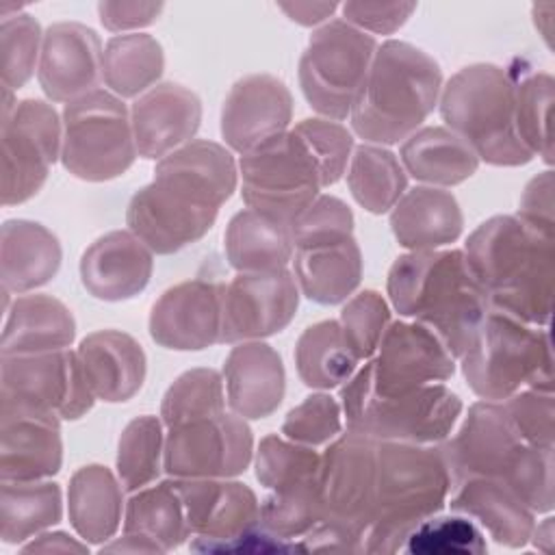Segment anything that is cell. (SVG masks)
Returning <instances> with one entry per match:
<instances>
[{
    "label": "cell",
    "mask_w": 555,
    "mask_h": 555,
    "mask_svg": "<svg viewBox=\"0 0 555 555\" xmlns=\"http://www.w3.org/2000/svg\"><path fill=\"white\" fill-rule=\"evenodd\" d=\"M87 542H78L63 531L41 533L37 540L22 546V553H87Z\"/></svg>",
    "instance_id": "cell-58"
},
{
    "label": "cell",
    "mask_w": 555,
    "mask_h": 555,
    "mask_svg": "<svg viewBox=\"0 0 555 555\" xmlns=\"http://www.w3.org/2000/svg\"><path fill=\"white\" fill-rule=\"evenodd\" d=\"M453 486L440 447L377 440V475L364 553H397L405 535L436 516Z\"/></svg>",
    "instance_id": "cell-5"
},
{
    "label": "cell",
    "mask_w": 555,
    "mask_h": 555,
    "mask_svg": "<svg viewBox=\"0 0 555 555\" xmlns=\"http://www.w3.org/2000/svg\"><path fill=\"white\" fill-rule=\"evenodd\" d=\"M520 221L533 230L555 236V217H553V171L546 169L538 173L522 191L518 215Z\"/></svg>",
    "instance_id": "cell-55"
},
{
    "label": "cell",
    "mask_w": 555,
    "mask_h": 555,
    "mask_svg": "<svg viewBox=\"0 0 555 555\" xmlns=\"http://www.w3.org/2000/svg\"><path fill=\"white\" fill-rule=\"evenodd\" d=\"M238 176L247 208L288 225L323 189L319 165L293 128L241 154Z\"/></svg>",
    "instance_id": "cell-11"
},
{
    "label": "cell",
    "mask_w": 555,
    "mask_h": 555,
    "mask_svg": "<svg viewBox=\"0 0 555 555\" xmlns=\"http://www.w3.org/2000/svg\"><path fill=\"white\" fill-rule=\"evenodd\" d=\"M373 362V390L395 395L425 384L447 382L455 373V358L438 336L421 323H390Z\"/></svg>",
    "instance_id": "cell-19"
},
{
    "label": "cell",
    "mask_w": 555,
    "mask_h": 555,
    "mask_svg": "<svg viewBox=\"0 0 555 555\" xmlns=\"http://www.w3.org/2000/svg\"><path fill=\"white\" fill-rule=\"evenodd\" d=\"M553 76L546 72H529L514 78V115L516 132L531 156L553 163L551 111H553Z\"/></svg>",
    "instance_id": "cell-41"
},
{
    "label": "cell",
    "mask_w": 555,
    "mask_h": 555,
    "mask_svg": "<svg viewBox=\"0 0 555 555\" xmlns=\"http://www.w3.org/2000/svg\"><path fill=\"white\" fill-rule=\"evenodd\" d=\"M225 412L223 379L215 369H191L165 392L160 418L169 427Z\"/></svg>",
    "instance_id": "cell-43"
},
{
    "label": "cell",
    "mask_w": 555,
    "mask_h": 555,
    "mask_svg": "<svg viewBox=\"0 0 555 555\" xmlns=\"http://www.w3.org/2000/svg\"><path fill=\"white\" fill-rule=\"evenodd\" d=\"M505 414L527 444L553 447L555 438V403L553 392L522 388L505 399Z\"/></svg>",
    "instance_id": "cell-53"
},
{
    "label": "cell",
    "mask_w": 555,
    "mask_h": 555,
    "mask_svg": "<svg viewBox=\"0 0 555 555\" xmlns=\"http://www.w3.org/2000/svg\"><path fill=\"white\" fill-rule=\"evenodd\" d=\"M377 41L345 20L317 28L299 59V87L306 102L325 119H345L364 85Z\"/></svg>",
    "instance_id": "cell-10"
},
{
    "label": "cell",
    "mask_w": 555,
    "mask_h": 555,
    "mask_svg": "<svg viewBox=\"0 0 555 555\" xmlns=\"http://www.w3.org/2000/svg\"><path fill=\"white\" fill-rule=\"evenodd\" d=\"M95 403L76 351L2 356L0 412L78 421Z\"/></svg>",
    "instance_id": "cell-12"
},
{
    "label": "cell",
    "mask_w": 555,
    "mask_h": 555,
    "mask_svg": "<svg viewBox=\"0 0 555 555\" xmlns=\"http://www.w3.org/2000/svg\"><path fill=\"white\" fill-rule=\"evenodd\" d=\"M43 33L39 22L28 13H17L0 24V56L2 87L9 91L22 89L41 56Z\"/></svg>",
    "instance_id": "cell-47"
},
{
    "label": "cell",
    "mask_w": 555,
    "mask_h": 555,
    "mask_svg": "<svg viewBox=\"0 0 555 555\" xmlns=\"http://www.w3.org/2000/svg\"><path fill=\"white\" fill-rule=\"evenodd\" d=\"M293 267L297 288L321 306L345 301L362 280V254L353 236L297 247Z\"/></svg>",
    "instance_id": "cell-30"
},
{
    "label": "cell",
    "mask_w": 555,
    "mask_h": 555,
    "mask_svg": "<svg viewBox=\"0 0 555 555\" xmlns=\"http://www.w3.org/2000/svg\"><path fill=\"white\" fill-rule=\"evenodd\" d=\"M358 362L338 321H319L297 338L295 364L308 388L330 390L340 386L356 373Z\"/></svg>",
    "instance_id": "cell-37"
},
{
    "label": "cell",
    "mask_w": 555,
    "mask_h": 555,
    "mask_svg": "<svg viewBox=\"0 0 555 555\" xmlns=\"http://www.w3.org/2000/svg\"><path fill=\"white\" fill-rule=\"evenodd\" d=\"M61 421L0 412V479L41 481L61 470Z\"/></svg>",
    "instance_id": "cell-26"
},
{
    "label": "cell",
    "mask_w": 555,
    "mask_h": 555,
    "mask_svg": "<svg viewBox=\"0 0 555 555\" xmlns=\"http://www.w3.org/2000/svg\"><path fill=\"white\" fill-rule=\"evenodd\" d=\"M399 551L414 555H479L488 546L483 533L468 518L431 516L405 535Z\"/></svg>",
    "instance_id": "cell-46"
},
{
    "label": "cell",
    "mask_w": 555,
    "mask_h": 555,
    "mask_svg": "<svg viewBox=\"0 0 555 555\" xmlns=\"http://www.w3.org/2000/svg\"><path fill=\"white\" fill-rule=\"evenodd\" d=\"M553 538H555V529H553V518H544L538 527H533L529 542H533V546L542 553H551L553 551Z\"/></svg>",
    "instance_id": "cell-61"
},
{
    "label": "cell",
    "mask_w": 555,
    "mask_h": 555,
    "mask_svg": "<svg viewBox=\"0 0 555 555\" xmlns=\"http://www.w3.org/2000/svg\"><path fill=\"white\" fill-rule=\"evenodd\" d=\"M347 236H353V212L334 195H319L291 221V238L295 249Z\"/></svg>",
    "instance_id": "cell-51"
},
{
    "label": "cell",
    "mask_w": 555,
    "mask_h": 555,
    "mask_svg": "<svg viewBox=\"0 0 555 555\" xmlns=\"http://www.w3.org/2000/svg\"><path fill=\"white\" fill-rule=\"evenodd\" d=\"M102 43L93 28L59 22L43 33L37 78L52 102H72L102 80Z\"/></svg>",
    "instance_id": "cell-22"
},
{
    "label": "cell",
    "mask_w": 555,
    "mask_h": 555,
    "mask_svg": "<svg viewBox=\"0 0 555 555\" xmlns=\"http://www.w3.org/2000/svg\"><path fill=\"white\" fill-rule=\"evenodd\" d=\"M323 520L319 496V475L314 479L293 483L271 494L260 503V522L282 540L306 535Z\"/></svg>",
    "instance_id": "cell-44"
},
{
    "label": "cell",
    "mask_w": 555,
    "mask_h": 555,
    "mask_svg": "<svg viewBox=\"0 0 555 555\" xmlns=\"http://www.w3.org/2000/svg\"><path fill=\"white\" fill-rule=\"evenodd\" d=\"M236 163L221 143L191 141L154 167V180L128 202L126 223L152 254H173L215 225L236 189Z\"/></svg>",
    "instance_id": "cell-1"
},
{
    "label": "cell",
    "mask_w": 555,
    "mask_h": 555,
    "mask_svg": "<svg viewBox=\"0 0 555 555\" xmlns=\"http://www.w3.org/2000/svg\"><path fill=\"white\" fill-rule=\"evenodd\" d=\"M347 429L373 440L434 444L447 440L462 401L444 384H425L395 395L373 390V362L356 371L340 390Z\"/></svg>",
    "instance_id": "cell-7"
},
{
    "label": "cell",
    "mask_w": 555,
    "mask_h": 555,
    "mask_svg": "<svg viewBox=\"0 0 555 555\" xmlns=\"http://www.w3.org/2000/svg\"><path fill=\"white\" fill-rule=\"evenodd\" d=\"M293 98L288 87L271 74H249L236 80L221 108V137L245 154L288 130Z\"/></svg>",
    "instance_id": "cell-21"
},
{
    "label": "cell",
    "mask_w": 555,
    "mask_h": 555,
    "mask_svg": "<svg viewBox=\"0 0 555 555\" xmlns=\"http://www.w3.org/2000/svg\"><path fill=\"white\" fill-rule=\"evenodd\" d=\"M63 514L61 488L52 481H2L0 492V538L4 544H20L48 527Z\"/></svg>",
    "instance_id": "cell-38"
},
{
    "label": "cell",
    "mask_w": 555,
    "mask_h": 555,
    "mask_svg": "<svg viewBox=\"0 0 555 555\" xmlns=\"http://www.w3.org/2000/svg\"><path fill=\"white\" fill-rule=\"evenodd\" d=\"M377 475V440L349 431L321 455L319 496L323 520L362 535L371 525Z\"/></svg>",
    "instance_id": "cell-15"
},
{
    "label": "cell",
    "mask_w": 555,
    "mask_h": 555,
    "mask_svg": "<svg viewBox=\"0 0 555 555\" xmlns=\"http://www.w3.org/2000/svg\"><path fill=\"white\" fill-rule=\"evenodd\" d=\"M223 284L186 280L167 288L150 312V336L156 345L176 351H202L221 336Z\"/></svg>",
    "instance_id": "cell-20"
},
{
    "label": "cell",
    "mask_w": 555,
    "mask_h": 555,
    "mask_svg": "<svg viewBox=\"0 0 555 555\" xmlns=\"http://www.w3.org/2000/svg\"><path fill=\"white\" fill-rule=\"evenodd\" d=\"M464 217L453 193L438 186H414L390 210V230L410 251L438 249L462 234Z\"/></svg>",
    "instance_id": "cell-29"
},
{
    "label": "cell",
    "mask_w": 555,
    "mask_h": 555,
    "mask_svg": "<svg viewBox=\"0 0 555 555\" xmlns=\"http://www.w3.org/2000/svg\"><path fill=\"white\" fill-rule=\"evenodd\" d=\"M182 499L191 551L212 553L215 546L260 525V503L254 490L228 479H173Z\"/></svg>",
    "instance_id": "cell-18"
},
{
    "label": "cell",
    "mask_w": 555,
    "mask_h": 555,
    "mask_svg": "<svg viewBox=\"0 0 555 555\" xmlns=\"http://www.w3.org/2000/svg\"><path fill=\"white\" fill-rule=\"evenodd\" d=\"M76 353L87 384L100 401H128L143 386L145 353L143 347L126 332H93L80 340Z\"/></svg>",
    "instance_id": "cell-27"
},
{
    "label": "cell",
    "mask_w": 555,
    "mask_h": 555,
    "mask_svg": "<svg viewBox=\"0 0 555 555\" xmlns=\"http://www.w3.org/2000/svg\"><path fill=\"white\" fill-rule=\"evenodd\" d=\"M399 156L405 173L431 186L460 184L479 167L477 154L444 126L412 132L401 143Z\"/></svg>",
    "instance_id": "cell-35"
},
{
    "label": "cell",
    "mask_w": 555,
    "mask_h": 555,
    "mask_svg": "<svg viewBox=\"0 0 555 555\" xmlns=\"http://www.w3.org/2000/svg\"><path fill=\"white\" fill-rule=\"evenodd\" d=\"M76 336L69 308L52 295H22L13 301L2 330V356L67 349Z\"/></svg>",
    "instance_id": "cell-32"
},
{
    "label": "cell",
    "mask_w": 555,
    "mask_h": 555,
    "mask_svg": "<svg viewBox=\"0 0 555 555\" xmlns=\"http://www.w3.org/2000/svg\"><path fill=\"white\" fill-rule=\"evenodd\" d=\"M130 121L139 156L160 160L191 143L202 121V102L178 82H160L134 100Z\"/></svg>",
    "instance_id": "cell-23"
},
{
    "label": "cell",
    "mask_w": 555,
    "mask_h": 555,
    "mask_svg": "<svg viewBox=\"0 0 555 555\" xmlns=\"http://www.w3.org/2000/svg\"><path fill=\"white\" fill-rule=\"evenodd\" d=\"M343 20L362 33L390 35L416 11L414 2H345Z\"/></svg>",
    "instance_id": "cell-54"
},
{
    "label": "cell",
    "mask_w": 555,
    "mask_h": 555,
    "mask_svg": "<svg viewBox=\"0 0 555 555\" xmlns=\"http://www.w3.org/2000/svg\"><path fill=\"white\" fill-rule=\"evenodd\" d=\"M451 509L475 518L494 542L520 548L529 542L535 527L533 512L501 481L470 477L457 483Z\"/></svg>",
    "instance_id": "cell-31"
},
{
    "label": "cell",
    "mask_w": 555,
    "mask_h": 555,
    "mask_svg": "<svg viewBox=\"0 0 555 555\" xmlns=\"http://www.w3.org/2000/svg\"><path fill=\"white\" fill-rule=\"evenodd\" d=\"M388 325V304L375 291H362L353 295L340 312V330L358 360H369L377 351Z\"/></svg>",
    "instance_id": "cell-49"
},
{
    "label": "cell",
    "mask_w": 555,
    "mask_h": 555,
    "mask_svg": "<svg viewBox=\"0 0 555 555\" xmlns=\"http://www.w3.org/2000/svg\"><path fill=\"white\" fill-rule=\"evenodd\" d=\"M78 269L91 297L126 301L147 286L154 260L152 249L130 230H113L82 251Z\"/></svg>",
    "instance_id": "cell-24"
},
{
    "label": "cell",
    "mask_w": 555,
    "mask_h": 555,
    "mask_svg": "<svg viewBox=\"0 0 555 555\" xmlns=\"http://www.w3.org/2000/svg\"><path fill=\"white\" fill-rule=\"evenodd\" d=\"M163 11V2H100L98 4V15L104 28L113 33L121 30H134L150 26L158 20Z\"/></svg>",
    "instance_id": "cell-56"
},
{
    "label": "cell",
    "mask_w": 555,
    "mask_h": 555,
    "mask_svg": "<svg viewBox=\"0 0 555 555\" xmlns=\"http://www.w3.org/2000/svg\"><path fill=\"white\" fill-rule=\"evenodd\" d=\"M130 111L111 91L95 89L63 108V167L87 182L126 173L137 158Z\"/></svg>",
    "instance_id": "cell-9"
},
{
    "label": "cell",
    "mask_w": 555,
    "mask_h": 555,
    "mask_svg": "<svg viewBox=\"0 0 555 555\" xmlns=\"http://www.w3.org/2000/svg\"><path fill=\"white\" fill-rule=\"evenodd\" d=\"M124 531L152 540L163 548V553L178 548L191 531L173 481L141 488L126 505Z\"/></svg>",
    "instance_id": "cell-40"
},
{
    "label": "cell",
    "mask_w": 555,
    "mask_h": 555,
    "mask_svg": "<svg viewBox=\"0 0 555 555\" xmlns=\"http://www.w3.org/2000/svg\"><path fill=\"white\" fill-rule=\"evenodd\" d=\"M555 236H546L514 215H496L477 225L464 258L492 310L527 325L546 327L553 312Z\"/></svg>",
    "instance_id": "cell-2"
},
{
    "label": "cell",
    "mask_w": 555,
    "mask_h": 555,
    "mask_svg": "<svg viewBox=\"0 0 555 555\" xmlns=\"http://www.w3.org/2000/svg\"><path fill=\"white\" fill-rule=\"evenodd\" d=\"M228 403L241 418H267L286 390L280 353L262 340H245L232 347L223 362Z\"/></svg>",
    "instance_id": "cell-25"
},
{
    "label": "cell",
    "mask_w": 555,
    "mask_h": 555,
    "mask_svg": "<svg viewBox=\"0 0 555 555\" xmlns=\"http://www.w3.org/2000/svg\"><path fill=\"white\" fill-rule=\"evenodd\" d=\"M104 551L106 553H119V551L121 553H163V548L158 544H154L152 540H147L139 533H126V531L119 540H115L111 544H104L102 553Z\"/></svg>",
    "instance_id": "cell-60"
},
{
    "label": "cell",
    "mask_w": 555,
    "mask_h": 555,
    "mask_svg": "<svg viewBox=\"0 0 555 555\" xmlns=\"http://www.w3.org/2000/svg\"><path fill=\"white\" fill-rule=\"evenodd\" d=\"M440 115L479 160L496 167L527 165L533 156L516 132L514 78L492 63L453 74L440 89Z\"/></svg>",
    "instance_id": "cell-6"
},
{
    "label": "cell",
    "mask_w": 555,
    "mask_h": 555,
    "mask_svg": "<svg viewBox=\"0 0 555 555\" xmlns=\"http://www.w3.org/2000/svg\"><path fill=\"white\" fill-rule=\"evenodd\" d=\"M280 11H284L293 22L301 26H314L325 22L334 11L336 2H282L278 4Z\"/></svg>",
    "instance_id": "cell-59"
},
{
    "label": "cell",
    "mask_w": 555,
    "mask_h": 555,
    "mask_svg": "<svg viewBox=\"0 0 555 555\" xmlns=\"http://www.w3.org/2000/svg\"><path fill=\"white\" fill-rule=\"evenodd\" d=\"M293 130L301 137V141L314 156L321 171L323 186L336 184L343 178L347 163L351 158V150H353L351 132L338 121L319 119V117L304 119Z\"/></svg>",
    "instance_id": "cell-50"
},
{
    "label": "cell",
    "mask_w": 555,
    "mask_h": 555,
    "mask_svg": "<svg viewBox=\"0 0 555 555\" xmlns=\"http://www.w3.org/2000/svg\"><path fill=\"white\" fill-rule=\"evenodd\" d=\"M525 440L512 427L501 401L470 405L457 434L440 451L451 470L453 483L470 477L496 479L503 483Z\"/></svg>",
    "instance_id": "cell-17"
},
{
    "label": "cell",
    "mask_w": 555,
    "mask_h": 555,
    "mask_svg": "<svg viewBox=\"0 0 555 555\" xmlns=\"http://www.w3.org/2000/svg\"><path fill=\"white\" fill-rule=\"evenodd\" d=\"M503 483L535 514L551 512L553 494V447L527 444L520 449Z\"/></svg>",
    "instance_id": "cell-48"
},
{
    "label": "cell",
    "mask_w": 555,
    "mask_h": 555,
    "mask_svg": "<svg viewBox=\"0 0 555 555\" xmlns=\"http://www.w3.org/2000/svg\"><path fill=\"white\" fill-rule=\"evenodd\" d=\"M297 546H299V551L362 553L364 551V540H362V535H358L353 531H347L343 527H336L332 522L321 520L306 535H301V542Z\"/></svg>",
    "instance_id": "cell-57"
},
{
    "label": "cell",
    "mask_w": 555,
    "mask_h": 555,
    "mask_svg": "<svg viewBox=\"0 0 555 555\" xmlns=\"http://www.w3.org/2000/svg\"><path fill=\"white\" fill-rule=\"evenodd\" d=\"M299 288L288 269L238 273L223 284L219 343L260 340L282 332L295 317Z\"/></svg>",
    "instance_id": "cell-16"
},
{
    "label": "cell",
    "mask_w": 555,
    "mask_h": 555,
    "mask_svg": "<svg viewBox=\"0 0 555 555\" xmlns=\"http://www.w3.org/2000/svg\"><path fill=\"white\" fill-rule=\"evenodd\" d=\"M440 65L421 48L388 39L377 46L349 113L353 132L373 145L405 141L438 104Z\"/></svg>",
    "instance_id": "cell-4"
},
{
    "label": "cell",
    "mask_w": 555,
    "mask_h": 555,
    "mask_svg": "<svg viewBox=\"0 0 555 555\" xmlns=\"http://www.w3.org/2000/svg\"><path fill=\"white\" fill-rule=\"evenodd\" d=\"M340 412V403L334 397L323 392L310 395L286 414L282 434L306 447L327 444L343 429Z\"/></svg>",
    "instance_id": "cell-52"
},
{
    "label": "cell",
    "mask_w": 555,
    "mask_h": 555,
    "mask_svg": "<svg viewBox=\"0 0 555 555\" xmlns=\"http://www.w3.org/2000/svg\"><path fill=\"white\" fill-rule=\"evenodd\" d=\"M59 238L41 223L9 219L0 232L2 293H28L48 284L61 269Z\"/></svg>",
    "instance_id": "cell-28"
},
{
    "label": "cell",
    "mask_w": 555,
    "mask_h": 555,
    "mask_svg": "<svg viewBox=\"0 0 555 555\" xmlns=\"http://www.w3.org/2000/svg\"><path fill=\"white\" fill-rule=\"evenodd\" d=\"M254 451L251 429L238 414H217L169 427L163 468L173 479H230L241 475Z\"/></svg>",
    "instance_id": "cell-14"
},
{
    "label": "cell",
    "mask_w": 555,
    "mask_h": 555,
    "mask_svg": "<svg viewBox=\"0 0 555 555\" xmlns=\"http://www.w3.org/2000/svg\"><path fill=\"white\" fill-rule=\"evenodd\" d=\"M470 390L503 401L522 388L553 392V351L546 327L538 330L490 310L473 347L460 358Z\"/></svg>",
    "instance_id": "cell-8"
},
{
    "label": "cell",
    "mask_w": 555,
    "mask_h": 555,
    "mask_svg": "<svg viewBox=\"0 0 555 555\" xmlns=\"http://www.w3.org/2000/svg\"><path fill=\"white\" fill-rule=\"evenodd\" d=\"M223 249L230 267L238 273L286 269L295 251L291 225L251 208H245L230 219Z\"/></svg>",
    "instance_id": "cell-34"
},
{
    "label": "cell",
    "mask_w": 555,
    "mask_h": 555,
    "mask_svg": "<svg viewBox=\"0 0 555 555\" xmlns=\"http://www.w3.org/2000/svg\"><path fill=\"white\" fill-rule=\"evenodd\" d=\"M124 509L121 481L102 464L78 468L67 488V512L74 531L89 544H104L119 529Z\"/></svg>",
    "instance_id": "cell-33"
},
{
    "label": "cell",
    "mask_w": 555,
    "mask_h": 555,
    "mask_svg": "<svg viewBox=\"0 0 555 555\" xmlns=\"http://www.w3.org/2000/svg\"><path fill=\"white\" fill-rule=\"evenodd\" d=\"M63 126L43 100H22L2 117V204H24L48 180L61 156Z\"/></svg>",
    "instance_id": "cell-13"
},
{
    "label": "cell",
    "mask_w": 555,
    "mask_h": 555,
    "mask_svg": "<svg viewBox=\"0 0 555 555\" xmlns=\"http://www.w3.org/2000/svg\"><path fill=\"white\" fill-rule=\"evenodd\" d=\"M347 184L353 199L369 212L392 210L408 186V173L401 160L386 147L362 143L349 158Z\"/></svg>",
    "instance_id": "cell-39"
},
{
    "label": "cell",
    "mask_w": 555,
    "mask_h": 555,
    "mask_svg": "<svg viewBox=\"0 0 555 555\" xmlns=\"http://www.w3.org/2000/svg\"><path fill=\"white\" fill-rule=\"evenodd\" d=\"M165 54L145 33L111 37L102 54V80L117 98H139L160 78Z\"/></svg>",
    "instance_id": "cell-36"
},
{
    "label": "cell",
    "mask_w": 555,
    "mask_h": 555,
    "mask_svg": "<svg viewBox=\"0 0 555 555\" xmlns=\"http://www.w3.org/2000/svg\"><path fill=\"white\" fill-rule=\"evenodd\" d=\"M386 288L395 310L431 330L453 358L473 347L492 310L462 249L399 256L388 271Z\"/></svg>",
    "instance_id": "cell-3"
},
{
    "label": "cell",
    "mask_w": 555,
    "mask_h": 555,
    "mask_svg": "<svg viewBox=\"0 0 555 555\" xmlns=\"http://www.w3.org/2000/svg\"><path fill=\"white\" fill-rule=\"evenodd\" d=\"M163 449V421L156 416H137L124 427L117 442L115 466L117 477L128 492H137L158 477Z\"/></svg>",
    "instance_id": "cell-42"
},
{
    "label": "cell",
    "mask_w": 555,
    "mask_h": 555,
    "mask_svg": "<svg viewBox=\"0 0 555 555\" xmlns=\"http://www.w3.org/2000/svg\"><path fill=\"white\" fill-rule=\"evenodd\" d=\"M319 466L321 455L314 447L284 440L275 434L264 436L256 451V479L269 490L314 479L319 475Z\"/></svg>",
    "instance_id": "cell-45"
}]
</instances>
